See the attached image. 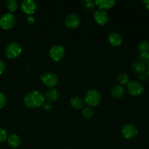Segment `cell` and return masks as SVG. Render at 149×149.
Listing matches in <instances>:
<instances>
[{
  "mask_svg": "<svg viewBox=\"0 0 149 149\" xmlns=\"http://www.w3.org/2000/svg\"><path fill=\"white\" fill-rule=\"evenodd\" d=\"M45 95L38 90H33L28 93L23 98L26 106L31 109L39 108L45 104Z\"/></svg>",
  "mask_w": 149,
  "mask_h": 149,
  "instance_id": "cell-1",
  "label": "cell"
},
{
  "mask_svg": "<svg viewBox=\"0 0 149 149\" xmlns=\"http://www.w3.org/2000/svg\"><path fill=\"white\" fill-rule=\"evenodd\" d=\"M101 96L98 91L95 90H90L87 92L84 97V101L90 107H95L100 103Z\"/></svg>",
  "mask_w": 149,
  "mask_h": 149,
  "instance_id": "cell-2",
  "label": "cell"
},
{
  "mask_svg": "<svg viewBox=\"0 0 149 149\" xmlns=\"http://www.w3.org/2000/svg\"><path fill=\"white\" fill-rule=\"evenodd\" d=\"M16 18L13 13H6L0 17V28L4 30H9L14 27Z\"/></svg>",
  "mask_w": 149,
  "mask_h": 149,
  "instance_id": "cell-3",
  "label": "cell"
},
{
  "mask_svg": "<svg viewBox=\"0 0 149 149\" xmlns=\"http://www.w3.org/2000/svg\"><path fill=\"white\" fill-rule=\"evenodd\" d=\"M5 55L9 59H15L20 56L22 52V47L18 43L12 42L5 48Z\"/></svg>",
  "mask_w": 149,
  "mask_h": 149,
  "instance_id": "cell-4",
  "label": "cell"
},
{
  "mask_svg": "<svg viewBox=\"0 0 149 149\" xmlns=\"http://www.w3.org/2000/svg\"><path fill=\"white\" fill-rule=\"evenodd\" d=\"M41 81L45 86L51 88V87H55L58 84L59 79L56 74L47 71V72L43 73L41 76Z\"/></svg>",
  "mask_w": 149,
  "mask_h": 149,
  "instance_id": "cell-5",
  "label": "cell"
},
{
  "mask_svg": "<svg viewBox=\"0 0 149 149\" xmlns=\"http://www.w3.org/2000/svg\"><path fill=\"white\" fill-rule=\"evenodd\" d=\"M127 90L128 93L132 96H139L143 93L144 87L143 85L140 81H130L127 86Z\"/></svg>",
  "mask_w": 149,
  "mask_h": 149,
  "instance_id": "cell-6",
  "label": "cell"
},
{
  "mask_svg": "<svg viewBox=\"0 0 149 149\" xmlns=\"http://www.w3.org/2000/svg\"><path fill=\"white\" fill-rule=\"evenodd\" d=\"M65 54V49L61 45H54L49 49V56L55 62H59L64 58Z\"/></svg>",
  "mask_w": 149,
  "mask_h": 149,
  "instance_id": "cell-7",
  "label": "cell"
},
{
  "mask_svg": "<svg viewBox=\"0 0 149 149\" xmlns=\"http://www.w3.org/2000/svg\"><path fill=\"white\" fill-rule=\"evenodd\" d=\"M138 129L132 124H127L122 127V135L126 139H131L136 136L138 134Z\"/></svg>",
  "mask_w": 149,
  "mask_h": 149,
  "instance_id": "cell-8",
  "label": "cell"
},
{
  "mask_svg": "<svg viewBox=\"0 0 149 149\" xmlns=\"http://www.w3.org/2000/svg\"><path fill=\"white\" fill-rule=\"evenodd\" d=\"M81 23L80 17L77 14H70L65 17V24L69 29H76Z\"/></svg>",
  "mask_w": 149,
  "mask_h": 149,
  "instance_id": "cell-9",
  "label": "cell"
},
{
  "mask_svg": "<svg viewBox=\"0 0 149 149\" xmlns=\"http://www.w3.org/2000/svg\"><path fill=\"white\" fill-rule=\"evenodd\" d=\"M21 9L25 14L31 15L36 11V4L34 1L24 0L21 4Z\"/></svg>",
  "mask_w": 149,
  "mask_h": 149,
  "instance_id": "cell-10",
  "label": "cell"
},
{
  "mask_svg": "<svg viewBox=\"0 0 149 149\" xmlns=\"http://www.w3.org/2000/svg\"><path fill=\"white\" fill-rule=\"evenodd\" d=\"M108 42L112 47H118L123 42V38L120 33L117 32H111L108 36Z\"/></svg>",
  "mask_w": 149,
  "mask_h": 149,
  "instance_id": "cell-11",
  "label": "cell"
},
{
  "mask_svg": "<svg viewBox=\"0 0 149 149\" xmlns=\"http://www.w3.org/2000/svg\"><path fill=\"white\" fill-rule=\"evenodd\" d=\"M94 18L96 23L100 26H104L109 21V15L104 10H96L94 13Z\"/></svg>",
  "mask_w": 149,
  "mask_h": 149,
  "instance_id": "cell-12",
  "label": "cell"
},
{
  "mask_svg": "<svg viewBox=\"0 0 149 149\" xmlns=\"http://www.w3.org/2000/svg\"><path fill=\"white\" fill-rule=\"evenodd\" d=\"M116 4L114 0H96L95 1V4L100 10H105L112 8Z\"/></svg>",
  "mask_w": 149,
  "mask_h": 149,
  "instance_id": "cell-13",
  "label": "cell"
},
{
  "mask_svg": "<svg viewBox=\"0 0 149 149\" xmlns=\"http://www.w3.org/2000/svg\"><path fill=\"white\" fill-rule=\"evenodd\" d=\"M125 88L120 84H116L111 90V96L113 98L119 99L122 97V96L125 94Z\"/></svg>",
  "mask_w": 149,
  "mask_h": 149,
  "instance_id": "cell-14",
  "label": "cell"
},
{
  "mask_svg": "<svg viewBox=\"0 0 149 149\" xmlns=\"http://www.w3.org/2000/svg\"><path fill=\"white\" fill-rule=\"evenodd\" d=\"M70 105L73 109L79 110L84 106V100L79 96H74L70 100Z\"/></svg>",
  "mask_w": 149,
  "mask_h": 149,
  "instance_id": "cell-15",
  "label": "cell"
},
{
  "mask_svg": "<svg viewBox=\"0 0 149 149\" xmlns=\"http://www.w3.org/2000/svg\"><path fill=\"white\" fill-rule=\"evenodd\" d=\"M132 70L136 74H143L146 70V65L139 61H135L132 64Z\"/></svg>",
  "mask_w": 149,
  "mask_h": 149,
  "instance_id": "cell-16",
  "label": "cell"
},
{
  "mask_svg": "<svg viewBox=\"0 0 149 149\" xmlns=\"http://www.w3.org/2000/svg\"><path fill=\"white\" fill-rule=\"evenodd\" d=\"M7 141H8V143L12 148H16L20 145V138L17 134L13 133L12 135H10V136H8L7 138Z\"/></svg>",
  "mask_w": 149,
  "mask_h": 149,
  "instance_id": "cell-17",
  "label": "cell"
},
{
  "mask_svg": "<svg viewBox=\"0 0 149 149\" xmlns=\"http://www.w3.org/2000/svg\"><path fill=\"white\" fill-rule=\"evenodd\" d=\"M58 97H59V93H58V90L54 88H50L49 90H47L45 95L46 100L51 102L58 100Z\"/></svg>",
  "mask_w": 149,
  "mask_h": 149,
  "instance_id": "cell-18",
  "label": "cell"
},
{
  "mask_svg": "<svg viewBox=\"0 0 149 149\" xmlns=\"http://www.w3.org/2000/svg\"><path fill=\"white\" fill-rule=\"evenodd\" d=\"M6 7L10 13H13L17 9V2L15 0H7L6 1Z\"/></svg>",
  "mask_w": 149,
  "mask_h": 149,
  "instance_id": "cell-19",
  "label": "cell"
},
{
  "mask_svg": "<svg viewBox=\"0 0 149 149\" xmlns=\"http://www.w3.org/2000/svg\"><path fill=\"white\" fill-rule=\"evenodd\" d=\"M138 50L140 53L142 52H148L149 51V42L147 41H141L138 45Z\"/></svg>",
  "mask_w": 149,
  "mask_h": 149,
  "instance_id": "cell-20",
  "label": "cell"
},
{
  "mask_svg": "<svg viewBox=\"0 0 149 149\" xmlns=\"http://www.w3.org/2000/svg\"><path fill=\"white\" fill-rule=\"evenodd\" d=\"M117 81L120 84V85H124V84H127L130 82V79L127 74H125V73H121L118 75Z\"/></svg>",
  "mask_w": 149,
  "mask_h": 149,
  "instance_id": "cell-21",
  "label": "cell"
},
{
  "mask_svg": "<svg viewBox=\"0 0 149 149\" xmlns=\"http://www.w3.org/2000/svg\"><path fill=\"white\" fill-rule=\"evenodd\" d=\"M81 113L84 119H90L93 116V110L92 107L87 106V107L83 109Z\"/></svg>",
  "mask_w": 149,
  "mask_h": 149,
  "instance_id": "cell-22",
  "label": "cell"
},
{
  "mask_svg": "<svg viewBox=\"0 0 149 149\" xmlns=\"http://www.w3.org/2000/svg\"><path fill=\"white\" fill-rule=\"evenodd\" d=\"M138 59L139 61L142 62L143 63L149 64V52H142L138 55Z\"/></svg>",
  "mask_w": 149,
  "mask_h": 149,
  "instance_id": "cell-23",
  "label": "cell"
},
{
  "mask_svg": "<svg viewBox=\"0 0 149 149\" xmlns=\"http://www.w3.org/2000/svg\"><path fill=\"white\" fill-rule=\"evenodd\" d=\"M8 138V133L5 129L2 127H0V143L4 142L7 138Z\"/></svg>",
  "mask_w": 149,
  "mask_h": 149,
  "instance_id": "cell-24",
  "label": "cell"
},
{
  "mask_svg": "<svg viewBox=\"0 0 149 149\" xmlns=\"http://www.w3.org/2000/svg\"><path fill=\"white\" fill-rule=\"evenodd\" d=\"M83 5L87 10H93L95 4V1H92V0H85L83 2Z\"/></svg>",
  "mask_w": 149,
  "mask_h": 149,
  "instance_id": "cell-25",
  "label": "cell"
},
{
  "mask_svg": "<svg viewBox=\"0 0 149 149\" xmlns=\"http://www.w3.org/2000/svg\"><path fill=\"white\" fill-rule=\"evenodd\" d=\"M7 103V97L5 95L0 93V109H2Z\"/></svg>",
  "mask_w": 149,
  "mask_h": 149,
  "instance_id": "cell-26",
  "label": "cell"
},
{
  "mask_svg": "<svg viewBox=\"0 0 149 149\" xmlns=\"http://www.w3.org/2000/svg\"><path fill=\"white\" fill-rule=\"evenodd\" d=\"M5 70V63L2 60L0 59V75L2 74Z\"/></svg>",
  "mask_w": 149,
  "mask_h": 149,
  "instance_id": "cell-27",
  "label": "cell"
},
{
  "mask_svg": "<svg viewBox=\"0 0 149 149\" xmlns=\"http://www.w3.org/2000/svg\"><path fill=\"white\" fill-rule=\"evenodd\" d=\"M148 77V74L146 72L143 73V74H140V76H139V79L141 80H142V81H146V80H147Z\"/></svg>",
  "mask_w": 149,
  "mask_h": 149,
  "instance_id": "cell-28",
  "label": "cell"
},
{
  "mask_svg": "<svg viewBox=\"0 0 149 149\" xmlns=\"http://www.w3.org/2000/svg\"><path fill=\"white\" fill-rule=\"evenodd\" d=\"M27 22L28 23H29V24H33V23H34L35 22L34 17H32L31 15H29L27 18Z\"/></svg>",
  "mask_w": 149,
  "mask_h": 149,
  "instance_id": "cell-29",
  "label": "cell"
},
{
  "mask_svg": "<svg viewBox=\"0 0 149 149\" xmlns=\"http://www.w3.org/2000/svg\"><path fill=\"white\" fill-rule=\"evenodd\" d=\"M43 106H44V109H45L46 111L51 110V109H52V106H51L49 103H45V104L43 105Z\"/></svg>",
  "mask_w": 149,
  "mask_h": 149,
  "instance_id": "cell-30",
  "label": "cell"
},
{
  "mask_svg": "<svg viewBox=\"0 0 149 149\" xmlns=\"http://www.w3.org/2000/svg\"><path fill=\"white\" fill-rule=\"evenodd\" d=\"M143 3L145 4L146 7L147 8V10L149 11V0H145V1H143Z\"/></svg>",
  "mask_w": 149,
  "mask_h": 149,
  "instance_id": "cell-31",
  "label": "cell"
},
{
  "mask_svg": "<svg viewBox=\"0 0 149 149\" xmlns=\"http://www.w3.org/2000/svg\"><path fill=\"white\" fill-rule=\"evenodd\" d=\"M147 74H148V77H149V64H148V70H147Z\"/></svg>",
  "mask_w": 149,
  "mask_h": 149,
  "instance_id": "cell-32",
  "label": "cell"
},
{
  "mask_svg": "<svg viewBox=\"0 0 149 149\" xmlns=\"http://www.w3.org/2000/svg\"><path fill=\"white\" fill-rule=\"evenodd\" d=\"M67 149H70V148H67Z\"/></svg>",
  "mask_w": 149,
  "mask_h": 149,
  "instance_id": "cell-33",
  "label": "cell"
}]
</instances>
